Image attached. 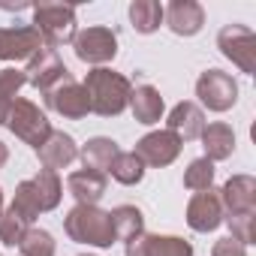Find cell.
Returning <instances> with one entry per match:
<instances>
[{
    "instance_id": "obj_1",
    "label": "cell",
    "mask_w": 256,
    "mask_h": 256,
    "mask_svg": "<svg viewBox=\"0 0 256 256\" xmlns=\"http://www.w3.org/2000/svg\"><path fill=\"white\" fill-rule=\"evenodd\" d=\"M84 94H88V102H90V112H96L100 118H118L124 114V108H130V78L124 72H114V70H106V66H96L84 76L82 82Z\"/></svg>"
},
{
    "instance_id": "obj_2",
    "label": "cell",
    "mask_w": 256,
    "mask_h": 256,
    "mask_svg": "<svg viewBox=\"0 0 256 256\" xmlns=\"http://www.w3.org/2000/svg\"><path fill=\"white\" fill-rule=\"evenodd\" d=\"M64 232L70 235V241L88 244V247H96V250H106L118 241L112 217L100 205H72L64 217Z\"/></svg>"
},
{
    "instance_id": "obj_3",
    "label": "cell",
    "mask_w": 256,
    "mask_h": 256,
    "mask_svg": "<svg viewBox=\"0 0 256 256\" xmlns=\"http://www.w3.org/2000/svg\"><path fill=\"white\" fill-rule=\"evenodd\" d=\"M34 28L42 36V46L60 48L76 40V6L66 4H36L34 6Z\"/></svg>"
},
{
    "instance_id": "obj_4",
    "label": "cell",
    "mask_w": 256,
    "mask_h": 256,
    "mask_svg": "<svg viewBox=\"0 0 256 256\" xmlns=\"http://www.w3.org/2000/svg\"><path fill=\"white\" fill-rule=\"evenodd\" d=\"M6 126L12 130L16 139H22L24 145H30L34 151L46 145V139L52 136V120L46 118V112L34 102V100H24L18 96L10 108V118H6Z\"/></svg>"
},
{
    "instance_id": "obj_5",
    "label": "cell",
    "mask_w": 256,
    "mask_h": 256,
    "mask_svg": "<svg viewBox=\"0 0 256 256\" xmlns=\"http://www.w3.org/2000/svg\"><path fill=\"white\" fill-rule=\"evenodd\" d=\"M72 48H76V58L88 66H102L108 60L118 58V34L112 28H102V24H94V28H84V30H76V40H72Z\"/></svg>"
},
{
    "instance_id": "obj_6",
    "label": "cell",
    "mask_w": 256,
    "mask_h": 256,
    "mask_svg": "<svg viewBox=\"0 0 256 256\" xmlns=\"http://www.w3.org/2000/svg\"><path fill=\"white\" fill-rule=\"evenodd\" d=\"M217 48L244 76H253L256 72V34L247 24H226V28H220Z\"/></svg>"
},
{
    "instance_id": "obj_7",
    "label": "cell",
    "mask_w": 256,
    "mask_h": 256,
    "mask_svg": "<svg viewBox=\"0 0 256 256\" xmlns=\"http://www.w3.org/2000/svg\"><path fill=\"white\" fill-rule=\"evenodd\" d=\"M196 96L208 112H229L238 102V82L223 70H205L196 78Z\"/></svg>"
},
{
    "instance_id": "obj_8",
    "label": "cell",
    "mask_w": 256,
    "mask_h": 256,
    "mask_svg": "<svg viewBox=\"0 0 256 256\" xmlns=\"http://www.w3.org/2000/svg\"><path fill=\"white\" fill-rule=\"evenodd\" d=\"M24 76H28V84H34L40 94H48L54 84L72 78V72L66 70V64L60 60V54L48 46H42L24 66Z\"/></svg>"
},
{
    "instance_id": "obj_9",
    "label": "cell",
    "mask_w": 256,
    "mask_h": 256,
    "mask_svg": "<svg viewBox=\"0 0 256 256\" xmlns=\"http://www.w3.org/2000/svg\"><path fill=\"white\" fill-rule=\"evenodd\" d=\"M184 151V142L172 133V130H154L148 136H142L136 142V157L145 163V166H154V169H163V166H172Z\"/></svg>"
},
{
    "instance_id": "obj_10",
    "label": "cell",
    "mask_w": 256,
    "mask_h": 256,
    "mask_svg": "<svg viewBox=\"0 0 256 256\" xmlns=\"http://www.w3.org/2000/svg\"><path fill=\"white\" fill-rule=\"evenodd\" d=\"M223 220H226V211H223V199H220L217 187H208V190H199V193L190 196L187 226L193 232H214Z\"/></svg>"
},
{
    "instance_id": "obj_11",
    "label": "cell",
    "mask_w": 256,
    "mask_h": 256,
    "mask_svg": "<svg viewBox=\"0 0 256 256\" xmlns=\"http://www.w3.org/2000/svg\"><path fill=\"white\" fill-rule=\"evenodd\" d=\"M126 256H193V244L181 235H160V232H142L126 241Z\"/></svg>"
},
{
    "instance_id": "obj_12",
    "label": "cell",
    "mask_w": 256,
    "mask_h": 256,
    "mask_svg": "<svg viewBox=\"0 0 256 256\" xmlns=\"http://www.w3.org/2000/svg\"><path fill=\"white\" fill-rule=\"evenodd\" d=\"M42 48V36L34 24L0 28V60H30Z\"/></svg>"
},
{
    "instance_id": "obj_13",
    "label": "cell",
    "mask_w": 256,
    "mask_h": 256,
    "mask_svg": "<svg viewBox=\"0 0 256 256\" xmlns=\"http://www.w3.org/2000/svg\"><path fill=\"white\" fill-rule=\"evenodd\" d=\"M46 96V106L52 108V112H58V114H64V118H70V120H78V118H84L88 112H90V102H88V94H84V88L76 82V78H66V82H60V84H54L48 94H42Z\"/></svg>"
},
{
    "instance_id": "obj_14",
    "label": "cell",
    "mask_w": 256,
    "mask_h": 256,
    "mask_svg": "<svg viewBox=\"0 0 256 256\" xmlns=\"http://www.w3.org/2000/svg\"><path fill=\"white\" fill-rule=\"evenodd\" d=\"M163 22L175 36H196L205 28V10L196 0H172L163 6Z\"/></svg>"
},
{
    "instance_id": "obj_15",
    "label": "cell",
    "mask_w": 256,
    "mask_h": 256,
    "mask_svg": "<svg viewBox=\"0 0 256 256\" xmlns=\"http://www.w3.org/2000/svg\"><path fill=\"white\" fill-rule=\"evenodd\" d=\"M223 211L226 217L232 214H256V178L253 175H232L220 187Z\"/></svg>"
},
{
    "instance_id": "obj_16",
    "label": "cell",
    "mask_w": 256,
    "mask_h": 256,
    "mask_svg": "<svg viewBox=\"0 0 256 256\" xmlns=\"http://www.w3.org/2000/svg\"><path fill=\"white\" fill-rule=\"evenodd\" d=\"M166 130H172L181 142H193L202 136L205 130V112L193 102V100H181L178 106H172L169 118H166Z\"/></svg>"
},
{
    "instance_id": "obj_17",
    "label": "cell",
    "mask_w": 256,
    "mask_h": 256,
    "mask_svg": "<svg viewBox=\"0 0 256 256\" xmlns=\"http://www.w3.org/2000/svg\"><path fill=\"white\" fill-rule=\"evenodd\" d=\"M36 157H40V163L46 169L58 172V169H66L72 160H78V145H76V139L70 133L52 130V136L46 139V145L36 148Z\"/></svg>"
},
{
    "instance_id": "obj_18",
    "label": "cell",
    "mask_w": 256,
    "mask_h": 256,
    "mask_svg": "<svg viewBox=\"0 0 256 256\" xmlns=\"http://www.w3.org/2000/svg\"><path fill=\"white\" fill-rule=\"evenodd\" d=\"M106 187H108V178L94 169H78V172H70L66 178V190L76 199V205H96L106 196Z\"/></svg>"
},
{
    "instance_id": "obj_19",
    "label": "cell",
    "mask_w": 256,
    "mask_h": 256,
    "mask_svg": "<svg viewBox=\"0 0 256 256\" xmlns=\"http://www.w3.org/2000/svg\"><path fill=\"white\" fill-rule=\"evenodd\" d=\"M202 148H205V157L211 163H220V160H229L235 154V130L223 120H214V124H205L202 130Z\"/></svg>"
},
{
    "instance_id": "obj_20",
    "label": "cell",
    "mask_w": 256,
    "mask_h": 256,
    "mask_svg": "<svg viewBox=\"0 0 256 256\" xmlns=\"http://www.w3.org/2000/svg\"><path fill=\"white\" fill-rule=\"evenodd\" d=\"M130 108H133V118L139 124H145V126L157 124L163 118V112H166L163 96H160V90L154 84H136L130 90Z\"/></svg>"
},
{
    "instance_id": "obj_21",
    "label": "cell",
    "mask_w": 256,
    "mask_h": 256,
    "mask_svg": "<svg viewBox=\"0 0 256 256\" xmlns=\"http://www.w3.org/2000/svg\"><path fill=\"white\" fill-rule=\"evenodd\" d=\"M114 157H118V142L108 136H94L78 148V160L84 163V169H94L102 175H108V166Z\"/></svg>"
},
{
    "instance_id": "obj_22",
    "label": "cell",
    "mask_w": 256,
    "mask_h": 256,
    "mask_svg": "<svg viewBox=\"0 0 256 256\" xmlns=\"http://www.w3.org/2000/svg\"><path fill=\"white\" fill-rule=\"evenodd\" d=\"M108 217H112V226H114V238L124 241V244L145 232V214L136 205H118V208L108 211Z\"/></svg>"
},
{
    "instance_id": "obj_23",
    "label": "cell",
    "mask_w": 256,
    "mask_h": 256,
    "mask_svg": "<svg viewBox=\"0 0 256 256\" xmlns=\"http://www.w3.org/2000/svg\"><path fill=\"white\" fill-rule=\"evenodd\" d=\"M30 184H34V193H36V202H40V211H42V214H46V211H54V208L60 205V199H64V184H60L58 172L42 169L36 178H30Z\"/></svg>"
},
{
    "instance_id": "obj_24",
    "label": "cell",
    "mask_w": 256,
    "mask_h": 256,
    "mask_svg": "<svg viewBox=\"0 0 256 256\" xmlns=\"http://www.w3.org/2000/svg\"><path fill=\"white\" fill-rule=\"evenodd\" d=\"M130 22L136 28V34H154L163 24V6L157 0H133L130 4Z\"/></svg>"
},
{
    "instance_id": "obj_25",
    "label": "cell",
    "mask_w": 256,
    "mask_h": 256,
    "mask_svg": "<svg viewBox=\"0 0 256 256\" xmlns=\"http://www.w3.org/2000/svg\"><path fill=\"white\" fill-rule=\"evenodd\" d=\"M24 84H28L24 70H16V66L0 70V124H6L10 108H12V102L18 100V90H22Z\"/></svg>"
},
{
    "instance_id": "obj_26",
    "label": "cell",
    "mask_w": 256,
    "mask_h": 256,
    "mask_svg": "<svg viewBox=\"0 0 256 256\" xmlns=\"http://www.w3.org/2000/svg\"><path fill=\"white\" fill-rule=\"evenodd\" d=\"M108 172H112V178H114L118 184L133 187V184H139V181L145 178V163H142L133 151H118V157L112 160Z\"/></svg>"
},
{
    "instance_id": "obj_27",
    "label": "cell",
    "mask_w": 256,
    "mask_h": 256,
    "mask_svg": "<svg viewBox=\"0 0 256 256\" xmlns=\"http://www.w3.org/2000/svg\"><path fill=\"white\" fill-rule=\"evenodd\" d=\"M54 250H58L54 235L46 229H36V226H30L24 232V238L18 241V256H54Z\"/></svg>"
},
{
    "instance_id": "obj_28",
    "label": "cell",
    "mask_w": 256,
    "mask_h": 256,
    "mask_svg": "<svg viewBox=\"0 0 256 256\" xmlns=\"http://www.w3.org/2000/svg\"><path fill=\"white\" fill-rule=\"evenodd\" d=\"M184 187L193 190V193L214 187V163H211L208 157H196V160L184 169Z\"/></svg>"
},
{
    "instance_id": "obj_29",
    "label": "cell",
    "mask_w": 256,
    "mask_h": 256,
    "mask_svg": "<svg viewBox=\"0 0 256 256\" xmlns=\"http://www.w3.org/2000/svg\"><path fill=\"white\" fill-rule=\"evenodd\" d=\"M28 226L42 214L40 211V202H36V193H34V184H30V178L28 181H22L18 187H16V199H12V205H10Z\"/></svg>"
},
{
    "instance_id": "obj_30",
    "label": "cell",
    "mask_w": 256,
    "mask_h": 256,
    "mask_svg": "<svg viewBox=\"0 0 256 256\" xmlns=\"http://www.w3.org/2000/svg\"><path fill=\"white\" fill-rule=\"evenodd\" d=\"M30 226L12 211V208H6L4 211V217H0V244H6V247H18V241L24 238V232H28Z\"/></svg>"
},
{
    "instance_id": "obj_31",
    "label": "cell",
    "mask_w": 256,
    "mask_h": 256,
    "mask_svg": "<svg viewBox=\"0 0 256 256\" xmlns=\"http://www.w3.org/2000/svg\"><path fill=\"white\" fill-rule=\"evenodd\" d=\"M223 223H229V238H235L238 244H253V238H256V229H253V223H256V214H232V217H226Z\"/></svg>"
},
{
    "instance_id": "obj_32",
    "label": "cell",
    "mask_w": 256,
    "mask_h": 256,
    "mask_svg": "<svg viewBox=\"0 0 256 256\" xmlns=\"http://www.w3.org/2000/svg\"><path fill=\"white\" fill-rule=\"evenodd\" d=\"M211 256H247V247L244 244H238L235 238H217L214 241V247H211Z\"/></svg>"
},
{
    "instance_id": "obj_33",
    "label": "cell",
    "mask_w": 256,
    "mask_h": 256,
    "mask_svg": "<svg viewBox=\"0 0 256 256\" xmlns=\"http://www.w3.org/2000/svg\"><path fill=\"white\" fill-rule=\"evenodd\" d=\"M6 160H10V148H6V142H0V169L6 166Z\"/></svg>"
},
{
    "instance_id": "obj_34",
    "label": "cell",
    "mask_w": 256,
    "mask_h": 256,
    "mask_svg": "<svg viewBox=\"0 0 256 256\" xmlns=\"http://www.w3.org/2000/svg\"><path fill=\"white\" fill-rule=\"evenodd\" d=\"M4 211H6L4 208V187H0V217H4Z\"/></svg>"
},
{
    "instance_id": "obj_35",
    "label": "cell",
    "mask_w": 256,
    "mask_h": 256,
    "mask_svg": "<svg viewBox=\"0 0 256 256\" xmlns=\"http://www.w3.org/2000/svg\"><path fill=\"white\" fill-rule=\"evenodd\" d=\"M0 256H4V253H0Z\"/></svg>"
},
{
    "instance_id": "obj_36",
    "label": "cell",
    "mask_w": 256,
    "mask_h": 256,
    "mask_svg": "<svg viewBox=\"0 0 256 256\" xmlns=\"http://www.w3.org/2000/svg\"><path fill=\"white\" fill-rule=\"evenodd\" d=\"M84 256H88V253H84Z\"/></svg>"
}]
</instances>
